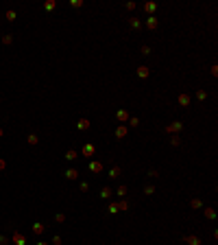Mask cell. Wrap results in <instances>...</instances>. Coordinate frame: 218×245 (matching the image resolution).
Masks as SVG:
<instances>
[{"label":"cell","instance_id":"6da1fadb","mask_svg":"<svg viewBox=\"0 0 218 245\" xmlns=\"http://www.w3.org/2000/svg\"><path fill=\"white\" fill-rule=\"evenodd\" d=\"M11 241H13V245H26V237H24V234H20V232H13Z\"/></svg>","mask_w":218,"mask_h":245},{"label":"cell","instance_id":"7a4b0ae2","mask_svg":"<svg viewBox=\"0 0 218 245\" xmlns=\"http://www.w3.org/2000/svg\"><path fill=\"white\" fill-rule=\"evenodd\" d=\"M183 241H185L188 245H203V243H201V239H199V237H194V234H185V237H183Z\"/></svg>","mask_w":218,"mask_h":245},{"label":"cell","instance_id":"3957f363","mask_svg":"<svg viewBox=\"0 0 218 245\" xmlns=\"http://www.w3.org/2000/svg\"><path fill=\"white\" fill-rule=\"evenodd\" d=\"M116 118H118L120 123H127V120H129L131 116L127 114V112H125V109H118V112H116Z\"/></svg>","mask_w":218,"mask_h":245},{"label":"cell","instance_id":"277c9868","mask_svg":"<svg viewBox=\"0 0 218 245\" xmlns=\"http://www.w3.org/2000/svg\"><path fill=\"white\" fill-rule=\"evenodd\" d=\"M181 127H183V123H179V120H177V123H170V125L166 127V131H168V134H173V131H179Z\"/></svg>","mask_w":218,"mask_h":245},{"label":"cell","instance_id":"5b68a950","mask_svg":"<svg viewBox=\"0 0 218 245\" xmlns=\"http://www.w3.org/2000/svg\"><path fill=\"white\" fill-rule=\"evenodd\" d=\"M146 26H148L151 31L157 29V18H155V15H148V18H146Z\"/></svg>","mask_w":218,"mask_h":245},{"label":"cell","instance_id":"8992f818","mask_svg":"<svg viewBox=\"0 0 218 245\" xmlns=\"http://www.w3.org/2000/svg\"><path fill=\"white\" fill-rule=\"evenodd\" d=\"M89 171H92V173H100V171H103V164L94 160V162H89Z\"/></svg>","mask_w":218,"mask_h":245},{"label":"cell","instance_id":"52a82bcc","mask_svg":"<svg viewBox=\"0 0 218 245\" xmlns=\"http://www.w3.org/2000/svg\"><path fill=\"white\" fill-rule=\"evenodd\" d=\"M179 105H181V107H188V105H190V97H188V94H179Z\"/></svg>","mask_w":218,"mask_h":245},{"label":"cell","instance_id":"ba28073f","mask_svg":"<svg viewBox=\"0 0 218 245\" xmlns=\"http://www.w3.org/2000/svg\"><path fill=\"white\" fill-rule=\"evenodd\" d=\"M77 127H79L81 131H85V129H89V120H87V118H81V120L77 123Z\"/></svg>","mask_w":218,"mask_h":245},{"label":"cell","instance_id":"9c48e42d","mask_svg":"<svg viewBox=\"0 0 218 245\" xmlns=\"http://www.w3.org/2000/svg\"><path fill=\"white\" fill-rule=\"evenodd\" d=\"M137 75H140V77H142V79H146V77H148V75H151V70H148V68H146V66H140V68H137Z\"/></svg>","mask_w":218,"mask_h":245},{"label":"cell","instance_id":"30bf717a","mask_svg":"<svg viewBox=\"0 0 218 245\" xmlns=\"http://www.w3.org/2000/svg\"><path fill=\"white\" fill-rule=\"evenodd\" d=\"M66 177H68V180H77V177H79V171H77V169H68V171H66Z\"/></svg>","mask_w":218,"mask_h":245},{"label":"cell","instance_id":"8fae6325","mask_svg":"<svg viewBox=\"0 0 218 245\" xmlns=\"http://www.w3.org/2000/svg\"><path fill=\"white\" fill-rule=\"evenodd\" d=\"M44 230H46L44 223H33V232H35V234H44Z\"/></svg>","mask_w":218,"mask_h":245},{"label":"cell","instance_id":"7c38bea8","mask_svg":"<svg viewBox=\"0 0 218 245\" xmlns=\"http://www.w3.org/2000/svg\"><path fill=\"white\" fill-rule=\"evenodd\" d=\"M155 9H157L155 2H146V4H144V11H146V13H155Z\"/></svg>","mask_w":218,"mask_h":245},{"label":"cell","instance_id":"4fadbf2b","mask_svg":"<svg viewBox=\"0 0 218 245\" xmlns=\"http://www.w3.org/2000/svg\"><path fill=\"white\" fill-rule=\"evenodd\" d=\"M125 136H127V127H125V125H120V127L116 129V138H125Z\"/></svg>","mask_w":218,"mask_h":245},{"label":"cell","instance_id":"5bb4252c","mask_svg":"<svg viewBox=\"0 0 218 245\" xmlns=\"http://www.w3.org/2000/svg\"><path fill=\"white\" fill-rule=\"evenodd\" d=\"M83 155H87V158L94 155V145H85V147H83Z\"/></svg>","mask_w":218,"mask_h":245},{"label":"cell","instance_id":"9a60e30c","mask_svg":"<svg viewBox=\"0 0 218 245\" xmlns=\"http://www.w3.org/2000/svg\"><path fill=\"white\" fill-rule=\"evenodd\" d=\"M55 7H57V2H55V0H48V2H44V9H46V11H52Z\"/></svg>","mask_w":218,"mask_h":245},{"label":"cell","instance_id":"2e32d148","mask_svg":"<svg viewBox=\"0 0 218 245\" xmlns=\"http://www.w3.org/2000/svg\"><path fill=\"white\" fill-rule=\"evenodd\" d=\"M26 140H29V145H37V142H40V138H37L35 134H29V138H26Z\"/></svg>","mask_w":218,"mask_h":245},{"label":"cell","instance_id":"e0dca14e","mask_svg":"<svg viewBox=\"0 0 218 245\" xmlns=\"http://www.w3.org/2000/svg\"><path fill=\"white\" fill-rule=\"evenodd\" d=\"M66 160H77V151H74V149L66 151Z\"/></svg>","mask_w":218,"mask_h":245},{"label":"cell","instance_id":"ac0fdd59","mask_svg":"<svg viewBox=\"0 0 218 245\" xmlns=\"http://www.w3.org/2000/svg\"><path fill=\"white\" fill-rule=\"evenodd\" d=\"M118 175H120V169H118V166H114V169L109 171V177H111V180H116Z\"/></svg>","mask_w":218,"mask_h":245},{"label":"cell","instance_id":"d6986e66","mask_svg":"<svg viewBox=\"0 0 218 245\" xmlns=\"http://www.w3.org/2000/svg\"><path fill=\"white\" fill-rule=\"evenodd\" d=\"M116 195H118V197H125V195H127V186H118Z\"/></svg>","mask_w":218,"mask_h":245},{"label":"cell","instance_id":"ffe728a7","mask_svg":"<svg viewBox=\"0 0 218 245\" xmlns=\"http://www.w3.org/2000/svg\"><path fill=\"white\" fill-rule=\"evenodd\" d=\"M205 217H207V219H214V217H216V212H214L212 208H205Z\"/></svg>","mask_w":218,"mask_h":245},{"label":"cell","instance_id":"44dd1931","mask_svg":"<svg viewBox=\"0 0 218 245\" xmlns=\"http://www.w3.org/2000/svg\"><path fill=\"white\" fill-rule=\"evenodd\" d=\"M129 24L133 26V29H140V20H137V18H131V20H129Z\"/></svg>","mask_w":218,"mask_h":245},{"label":"cell","instance_id":"7402d4cb","mask_svg":"<svg viewBox=\"0 0 218 245\" xmlns=\"http://www.w3.org/2000/svg\"><path fill=\"white\" fill-rule=\"evenodd\" d=\"M109 195H111V188H103V191H100V197H103V199H107Z\"/></svg>","mask_w":218,"mask_h":245},{"label":"cell","instance_id":"603a6c76","mask_svg":"<svg viewBox=\"0 0 218 245\" xmlns=\"http://www.w3.org/2000/svg\"><path fill=\"white\" fill-rule=\"evenodd\" d=\"M170 142H173V147H179V145H181V138H179V136H173Z\"/></svg>","mask_w":218,"mask_h":245},{"label":"cell","instance_id":"cb8c5ba5","mask_svg":"<svg viewBox=\"0 0 218 245\" xmlns=\"http://www.w3.org/2000/svg\"><path fill=\"white\" fill-rule=\"evenodd\" d=\"M15 18H18V15H15V11H7V20H9V22H13Z\"/></svg>","mask_w":218,"mask_h":245},{"label":"cell","instance_id":"d4e9b609","mask_svg":"<svg viewBox=\"0 0 218 245\" xmlns=\"http://www.w3.org/2000/svg\"><path fill=\"white\" fill-rule=\"evenodd\" d=\"M192 208H203V201L201 199H192Z\"/></svg>","mask_w":218,"mask_h":245},{"label":"cell","instance_id":"484cf974","mask_svg":"<svg viewBox=\"0 0 218 245\" xmlns=\"http://www.w3.org/2000/svg\"><path fill=\"white\" fill-rule=\"evenodd\" d=\"M107 210H109L111 214H116V212H118V203H109V208H107Z\"/></svg>","mask_w":218,"mask_h":245},{"label":"cell","instance_id":"4316f807","mask_svg":"<svg viewBox=\"0 0 218 245\" xmlns=\"http://www.w3.org/2000/svg\"><path fill=\"white\" fill-rule=\"evenodd\" d=\"M72 7H74V9H81V7H83V0H72Z\"/></svg>","mask_w":218,"mask_h":245},{"label":"cell","instance_id":"83f0119b","mask_svg":"<svg viewBox=\"0 0 218 245\" xmlns=\"http://www.w3.org/2000/svg\"><path fill=\"white\" fill-rule=\"evenodd\" d=\"M2 42H4V44H11V42H13V35H9V33H7V35L2 37Z\"/></svg>","mask_w":218,"mask_h":245},{"label":"cell","instance_id":"f1b7e54d","mask_svg":"<svg viewBox=\"0 0 218 245\" xmlns=\"http://www.w3.org/2000/svg\"><path fill=\"white\" fill-rule=\"evenodd\" d=\"M153 193H155L153 186H146V188H144V195H153Z\"/></svg>","mask_w":218,"mask_h":245},{"label":"cell","instance_id":"f546056e","mask_svg":"<svg viewBox=\"0 0 218 245\" xmlns=\"http://www.w3.org/2000/svg\"><path fill=\"white\" fill-rule=\"evenodd\" d=\"M127 208H129L127 201H120V203H118V210H127Z\"/></svg>","mask_w":218,"mask_h":245},{"label":"cell","instance_id":"4dcf8cb0","mask_svg":"<svg viewBox=\"0 0 218 245\" xmlns=\"http://www.w3.org/2000/svg\"><path fill=\"white\" fill-rule=\"evenodd\" d=\"M55 221H57V223H63V221H66V214H57Z\"/></svg>","mask_w":218,"mask_h":245},{"label":"cell","instance_id":"1f68e13d","mask_svg":"<svg viewBox=\"0 0 218 245\" xmlns=\"http://www.w3.org/2000/svg\"><path fill=\"white\" fill-rule=\"evenodd\" d=\"M129 125H131V127H137V125H140V120H137V118H129Z\"/></svg>","mask_w":218,"mask_h":245},{"label":"cell","instance_id":"d6a6232c","mask_svg":"<svg viewBox=\"0 0 218 245\" xmlns=\"http://www.w3.org/2000/svg\"><path fill=\"white\" fill-rule=\"evenodd\" d=\"M142 55H151V46H142Z\"/></svg>","mask_w":218,"mask_h":245},{"label":"cell","instance_id":"836d02e7","mask_svg":"<svg viewBox=\"0 0 218 245\" xmlns=\"http://www.w3.org/2000/svg\"><path fill=\"white\" fill-rule=\"evenodd\" d=\"M205 97H207V94H205V92H203V90H201V92H199V94H196V98H199V101H205Z\"/></svg>","mask_w":218,"mask_h":245},{"label":"cell","instance_id":"e575fe53","mask_svg":"<svg viewBox=\"0 0 218 245\" xmlns=\"http://www.w3.org/2000/svg\"><path fill=\"white\" fill-rule=\"evenodd\" d=\"M157 175H159V173H157L155 169H151V171H148V177H157Z\"/></svg>","mask_w":218,"mask_h":245},{"label":"cell","instance_id":"d590c367","mask_svg":"<svg viewBox=\"0 0 218 245\" xmlns=\"http://www.w3.org/2000/svg\"><path fill=\"white\" fill-rule=\"evenodd\" d=\"M4 169H7V162H4V160L0 158V171H4Z\"/></svg>","mask_w":218,"mask_h":245},{"label":"cell","instance_id":"8d00e7d4","mask_svg":"<svg viewBox=\"0 0 218 245\" xmlns=\"http://www.w3.org/2000/svg\"><path fill=\"white\" fill-rule=\"evenodd\" d=\"M9 243V239H7V237H0V245H7Z\"/></svg>","mask_w":218,"mask_h":245},{"label":"cell","instance_id":"74e56055","mask_svg":"<svg viewBox=\"0 0 218 245\" xmlns=\"http://www.w3.org/2000/svg\"><path fill=\"white\" fill-rule=\"evenodd\" d=\"M37 245H48V243H44V241H40V243H37Z\"/></svg>","mask_w":218,"mask_h":245},{"label":"cell","instance_id":"f35d334b","mask_svg":"<svg viewBox=\"0 0 218 245\" xmlns=\"http://www.w3.org/2000/svg\"><path fill=\"white\" fill-rule=\"evenodd\" d=\"M2 134H4V131H2V127H0V136H2Z\"/></svg>","mask_w":218,"mask_h":245}]
</instances>
